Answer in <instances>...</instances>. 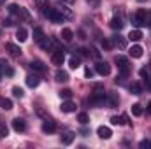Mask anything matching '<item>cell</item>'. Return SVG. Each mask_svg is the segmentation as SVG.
I'll return each mask as SVG.
<instances>
[{
    "label": "cell",
    "mask_w": 151,
    "mask_h": 149,
    "mask_svg": "<svg viewBox=\"0 0 151 149\" xmlns=\"http://www.w3.org/2000/svg\"><path fill=\"white\" fill-rule=\"evenodd\" d=\"M44 16L47 19H51L53 23H63V19H65V16L60 12V9H51V7H47L44 11Z\"/></svg>",
    "instance_id": "cell-3"
},
{
    "label": "cell",
    "mask_w": 151,
    "mask_h": 149,
    "mask_svg": "<svg viewBox=\"0 0 151 149\" xmlns=\"http://www.w3.org/2000/svg\"><path fill=\"white\" fill-rule=\"evenodd\" d=\"M0 65H2V74L9 75V77H11V75L14 74V70H12V69H11V67H9V65H7L5 62H0Z\"/></svg>",
    "instance_id": "cell-27"
},
{
    "label": "cell",
    "mask_w": 151,
    "mask_h": 149,
    "mask_svg": "<svg viewBox=\"0 0 151 149\" xmlns=\"http://www.w3.org/2000/svg\"><path fill=\"white\" fill-rule=\"evenodd\" d=\"M16 39H18L19 42H25V40L28 39V32H27V28H23V27L18 28V30H16Z\"/></svg>",
    "instance_id": "cell-19"
},
{
    "label": "cell",
    "mask_w": 151,
    "mask_h": 149,
    "mask_svg": "<svg viewBox=\"0 0 151 149\" xmlns=\"http://www.w3.org/2000/svg\"><path fill=\"white\" fill-rule=\"evenodd\" d=\"M0 137H7V128L0 123Z\"/></svg>",
    "instance_id": "cell-40"
},
{
    "label": "cell",
    "mask_w": 151,
    "mask_h": 149,
    "mask_svg": "<svg viewBox=\"0 0 151 149\" xmlns=\"http://www.w3.org/2000/svg\"><path fill=\"white\" fill-rule=\"evenodd\" d=\"M39 82H40L39 75H35V74L27 75V86H30V88H37V86H39Z\"/></svg>",
    "instance_id": "cell-15"
},
{
    "label": "cell",
    "mask_w": 151,
    "mask_h": 149,
    "mask_svg": "<svg viewBox=\"0 0 151 149\" xmlns=\"http://www.w3.org/2000/svg\"><path fill=\"white\" fill-rule=\"evenodd\" d=\"M148 112H151V102L148 104Z\"/></svg>",
    "instance_id": "cell-47"
},
{
    "label": "cell",
    "mask_w": 151,
    "mask_h": 149,
    "mask_svg": "<svg viewBox=\"0 0 151 149\" xmlns=\"http://www.w3.org/2000/svg\"><path fill=\"white\" fill-rule=\"evenodd\" d=\"M0 77H2V65H0Z\"/></svg>",
    "instance_id": "cell-48"
},
{
    "label": "cell",
    "mask_w": 151,
    "mask_h": 149,
    "mask_svg": "<svg viewBox=\"0 0 151 149\" xmlns=\"http://www.w3.org/2000/svg\"><path fill=\"white\" fill-rule=\"evenodd\" d=\"M55 79H56L58 82H67V81H69V74H67L65 70H56Z\"/></svg>",
    "instance_id": "cell-24"
},
{
    "label": "cell",
    "mask_w": 151,
    "mask_h": 149,
    "mask_svg": "<svg viewBox=\"0 0 151 149\" xmlns=\"http://www.w3.org/2000/svg\"><path fill=\"white\" fill-rule=\"evenodd\" d=\"M62 112H76V104L70 100V98H67L65 102H62Z\"/></svg>",
    "instance_id": "cell-13"
},
{
    "label": "cell",
    "mask_w": 151,
    "mask_h": 149,
    "mask_svg": "<svg viewBox=\"0 0 151 149\" xmlns=\"http://www.w3.org/2000/svg\"><path fill=\"white\" fill-rule=\"evenodd\" d=\"M97 135L100 137V139H111V135H113V132H111V128L109 126H99L97 128Z\"/></svg>",
    "instance_id": "cell-9"
},
{
    "label": "cell",
    "mask_w": 151,
    "mask_h": 149,
    "mask_svg": "<svg viewBox=\"0 0 151 149\" xmlns=\"http://www.w3.org/2000/svg\"><path fill=\"white\" fill-rule=\"evenodd\" d=\"M12 95H14L16 98H23V90H21L19 86H14V88H12Z\"/></svg>",
    "instance_id": "cell-33"
},
{
    "label": "cell",
    "mask_w": 151,
    "mask_h": 149,
    "mask_svg": "<svg viewBox=\"0 0 151 149\" xmlns=\"http://www.w3.org/2000/svg\"><path fill=\"white\" fill-rule=\"evenodd\" d=\"M74 133L72 132H65L63 135H62V144H65V146H69V144H72V140H74Z\"/></svg>",
    "instance_id": "cell-21"
},
{
    "label": "cell",
    "mask_w": 151,
    "mask_h": 149,
    "mask_svg": "<svg viewBox=\"0 0 151 149\" xmlns=\"http://www.w3.org/2000/svg\"><path fill=\"white\" fill-rule=\"evenodd\" d=\"M44 37V32H42V28H34V39H35V42H39L40 39Z\"/></svg>",
    "instance_id": "cell-32"
},
{
    "label": "cell",
    "mask_w": 151,
    "mask_h": 149,
    "mask_svg": "<svg viewBox=\"0 0 151 149\" xmlns=\"http://www.w3.org/2000/svg\"><path fill=\"white\" fill-rule=\"evenodd\" d=\"M42 132H44V133H55V132H56V123L46 119V121L42 123Z\"/></svg>",
    "instance_id": "cell-10"
},
{
    "label": "cell",
    "mask_w": 151,
    "mask_h": 149,
    "mask_svg": "<svg viewBox=\"0 0 151 149\" xmlns=\"http://www.w3.org/2000/svg\"><path fill=\"white\" fill-rule=\"evenodd\" d=\"M77 119H79V123H81V125H86V123L90 121V117H88V114H84V112H81V114L77 116Z\"/></svg>",
    "instance_id": "cell-36"
},
{
    "label": "cell",
    "mask_w": 151,
    "mask_h": 149,
    "mask_svg": "<svg viewBox=\"0 0 151 149\" xmlns=\"http://www.w3.org/2000/svg\"><path fill=\"white\" fill-rule=\"evenodd\" d=\"M150 67H151V65H150Z\"/></svg>",
    "instance_id": "cell-50"
},
{
    "label": "cell",
    "mask_w": 151,
    "mask_h": 149,
    "mask_svg": "<svg viewBox=\"0 0 151 149\" xmlns=\"http://www.w3.org/2000/svg\"><path fill=\"white\" fill-rule=\"evenodd\" d=\"M30 67H32L34 70H37V72H46V69H47V67H46L42 62H39V60H34V62L30 63Z\"/></svg>",
    "instance_id": "cell-22"
},
{
    "label": "cell",
    "mask_w": 151,
    "mask_h": 149,
    "mask_svg": "<svg viewBox=\"0 0 151 149\" xmlns=\"http://www.w3.org/2000/svg\"><path fill=\"white\" fill-rule=\"evenodd\" d=\"M76 0H62V4H69V5H70V4H74Z\"/></svg>",
    "instance_id": "cell-46"
},
{
    "label": "cell",
    "mask_w": 151,
    "mask_h": 149,
    "mask_svg": "<svg viewBox=\"0 0 151 149\" xmlns=\"http://www.w3.org/2000/svg\"><path fill=\"white\" fill-rule=\"evenodd\" d=\"M128 39H130L132 42H139V40L142 39V32H141V30H137V28H135V30H130Z\"/></svg>",
    "instance_id": "cell-20"
},
{
    "label": "cell",
    "mask_w": 151,
    "mask_h": 149,
    "mask_svg": "<svg viewBox=\"0 0 151 149\" xmlns=\"http://www.w3.org/2000/svg\"><path fill=\"white\" fill-rule=\"evenodd\" d=\"M128 90H130L132 95H141V93H142V86H141V82H137V81H134V82L128 86Z\"/></svg>",
    "instance_id": "cell-18"
},
{
    "label": "cell",
    "mask_w": 151,
    "mask_h": 149,
    "mask_svg": "<svg viewBox=\"0 0 151 149\" xmlns=\"http://www.w3.org/2000/svg\"><path fill=\"white\" fill-rule=\"evenodd\" d=\"M51 62H53L55 65H62V63L65 62V51H63V49H56V51L53 53V56H51Z\"/></svg>",
    "instance_id": "cell-7"
},
{
    "label": "cell",
    "mask_w": 151,
    "mask_h": 149,
    "mask_svg": "<svg viewBox=\"0 0 151 149\" xmlns=\"http://www.w3.org/2000/svg\"><path fill=\"white\" fill-rule=\"evenodd\" d=\"M5 49L12 54V56H19L21 54V49L16 46V44H12V42H9V44H5Z\"/></svg>",
    "instance_id": "cell-17"
},
{
    "label": "cell",
    "mask_w": 151,
    "mask_h": 149,
    "mask_svg": "<svg viewBox=\"0 0 151 149\" xmlns=\"http://www.w3.org/2000/svg\"><path fill=\"white\" fill-rule=\"evenodd\" d=\"M118 102H119V98H118V95H109V105H111V107H116V105H118Z\"/></svg>",
    "instance_id": "cell-35"
},
{
    "label": "cell",
    "mask_w": 151,
    "mask_h": 149,
    "mask_svg": "<svg viewBox=\"0 0 151 149\" xmlns=\"http://www.w3.org/2000/svg\"><path fill=\"white\" fill-rule=\"evenodd\" d=\"M128 53H130L132 58H141V56H142V47H141L139 44H134V46L128 49Z\"/></svg>",
    "instance_id": "cell-14"
},
{
    "label": "cell",
    "mask_w": 151,
    "mask_h": 149,
    "mask_svg": "<svg viewBox=\"0 0 151 149\" xmlns=\"http://www.w3.org/2000/svg\"><path fill=\"white\" fill-rule=\"evenodd\" d=\"M0 107H2L4 111H11V109H12V102H11L9 98H5V97H0Z\"/></svg>",
    "instance_id": "cell-25"
},
{
    "label": "cell",
    "mask_w": 151,
    "mask_h": 149,
    "mask_svg": "<svg viewBox=\"0 0 151 149\" xmlns=\"http://www.w3.org/2000/svg\"><path fill=\"white\" fill-rule=\"evenodd\" d=\"M60 97L67 100V98H70V97H72V91H70V90H62V91H60Z\"/></svg>",
    "instance_id": "cell-38"
},
{
    "label": "cell",
    "mask_w": 151,
    "mask_h": 149,
    "mask_svg": "<svg viewBox=\"0 0 151 149\" xmlns=\"http://www.w3.org/2000/svg\"><path fill=\"white\" fill-rule=\"evenodd\" d=\"M69 67H70L72 70L79 69V67H81V58H79V56H70V58H69Z\"/></svg>",
    "instance_id": "cell-23"
},
{
    "label": "cell",
    "mask_w": 151,
    "mask_h": 149,
    "mask_svg": "<svg viewBox=\"0 0 151 149\" xmlns=\"http://www.w3.org/2000/svg\"><path fill=\"white\" fill-rule=\"evenodd\" d=\"M37 44L42 47V49H44V51H51V49H53V40H51L49 37H46V35L40 39Z\"/></svg>",
    "instance_id": "cell-11"
},
{
    "label": "cell",
    "mask_w": 151,
    "mask_h": 149,
    "mask_svg": "<svg viewBox=\"0 0 151 149\" xmlns=\"http://www.w3.org/2000/svg\"><path fill=\"white\" fill-rule=\"evenodd\" d=\"M19 9H21V7H19V5H16V4H9V7H7L9 14H16V16L19 14Z\"/></svg>",
    "instance_id": "cell-29"
},
{
    "label": "cell",
    "mask_w": 151,
    "mask_h": 149,
    "mask_svg": "<svg viewBox=\"0 0 151 149\" xmlns=\"http://www.w3.org/2000/svg\"><path fill=\"white\" fill-rule=\"evenodd\" d=\"M86 2L90 4V7H95V9L100 5V0H86Z\"/></svg>",
    "instance_id": "cell-39"
},
{
    "label": "cell",
    "mask_w": 151,
    "mask_h": 149,
    "mask_svg": "<svg viewBox=\"0 0 151 149\" xmlns=\"http://www.w3.org/2000/svg\"><path fill=\"white\" fill-rule=\"evenodd\" d=\"M116 65H118L121 75H125V77L128 75V72H130V63H128V60L125 56H116Z\"/></svg>",
    "instance_id": "cell-5"
},
{
    "label": "cell",
    "mask_w": 151,
    "mask_h": 149,
    "mask_svg": "<svg viewBox=\"0 0 151 149\" xmlns=\"http://www.w3.org/2000/svg\"><path fill=\"white\" fill-rule=\"evenodd\" d=\"M132 114H134V116H141V114H142V107H141L139 104H134V105H132Z\"/></svg>",
    "instance_id": "cell-34"
},
{
    "label": "cell",
    "mask_w": 151,
    "mask_h": 149,
    "mask_svg": "<svg viewBox=\"0 0 151 149\" xmlns=\"http://www.w3.org/2000/svg\"><path fill=\"white\" fill-rule=\"evenodd\" d=\"M18 16H19L21 19H25V21H30V14H28V11H27L25 7L19 9V14H18Z\"/></svg>",
    "instance_id": "cell-31"
},
{
    "label": "cell",
    "mask_w": 151,
    "mask_h": 149,
    "mask_svg": "<svg viewBox=\"0 0 151 149\" xmlns=\"http://www.w3.org/2000/svg\"><path fill=\"white\" fill-rule=\"evenodd\" d=\"M12 128H14V132H25V130H27V123H25V119H21V117L12 119Z\"/></svg>",
    "instance_id": "cell-8"
},
{
    "label": "cell",
    "mask_w": 151,
    "mask_h": 149,
    "mask_svg": "<svg viewBox=\"0 0 151 149\" xmlns=\"http://www.w3.org/2000/svg\"><path fill=\"white\" fill-rule=\"evenodd\" d=\"M113 44L116 47H119V49H127V39L121 37L119 34L118 35H113Z\"/></svg>",
    "instance_id": "cell-12"
},
{
    "label": "cell",
    "mask_w": 151,
    "mask_h": 149,
    "mask_svg": "<svg viewBox=\"0 0 151 149\" xmlns=\"http://www.w3.org/2000/svg\"><path fill=\"white\" fill-rule=\"evenodd\" d=\"M35 7H37V9H40V11L44 12V11L49 7V2H47V0H35Z\"/></svg>",
    "instance_id": "cell-28"
},
{
    "label": "cell",
    "mask_w": 151,
    "mask_h": 149,
    "mask_svg": "<svg viewBox=\"0 0 151 149\" xmlns=\"http://www.w3.org/2000/svg\"><path fill=\"white\" fill-rule=\"evenodd\" d=\"M106 100H107V93H104V90H100V86H97L95 88V93L88 98L90 105H102Z\"/></svg>",
    "instance_id": "cell-1"
},
{
    "label": "cell",
    "mask_w": 151,
    "mask_h": 149,
    "mask_svg": "<svg viewBox=\"0 0 151 149\" xmlns=\"http://www.w3.org/2000/svg\"><path fill=\"white\" fill-rule=\"evenodd\" d=\"M146 25H150L151 27V11L148 12V16H146Z\"/></svg>",
    "instance_id": "cell-44"
},
{
    "label": "cell",
    "mask_w": 151,
    "mask_h": 149,
    "mask_svg": "<svg viewBox=\"0 0 151 149\" xmlns=\"http://www.w3.org/2000/svg\"><path fill=\"white\" fill-rule=\"evenodd\" d=\"M72 37H74V34H72L70 28H63V30H62V39H63L65 42H70Z\"/></svg>",
    "instance_id": "cell-26"
},
{
    "label": "cell",
    "mask_w": 151,
    "mask_h": 149,
    "mask_svg": "<svg viewBox=\"0 0 151 149\" xmlns=\"http://www.w3.org/2000/svg\"><path fill=\"white\" fill-rule=\"evenodd\" d=\"M84 75L91 79V77H93V70H91V69H84Z\"/></svg>",
    "instance_id": "cell-42"
},
{
    "label": "cell",
    "mask_w": 151,
    "mask_h": 149,
    "mask_svg": "<svg viewBox=\"0 0 151 149\" xmlns=\"http://www.w3.org/2000/svg\"><path fill=\"white\" fill-rule=\"evenodd\" d=\"M139 148L141 149H151V140H148V139L141 140V142H139Z\"/></svg>",
    "instance_id": "cell-37"
},
{
    "label": "cell",
    "mask_w": 151,
    "mask_h": 149,
    "mask_svg": "<svg viewBox=\"0 0 151 149\" xmlns=\"http://www.w3.org/2000/svg\"><path fill=\"white\" fill-rule=\"evenodd\" d=\"M79 54H81V56H88L90 51H86V49H79Z\"/></svg>",
    "instance_id": "cell-43"
},
{
    "label": "cell",
    "mask_w": 151,
    "mask_h": 149,
    "mask_svg": "<svg viewBox=\"0 0 151 149\" xmlns=\"http://www.w3.org/2000/svg\"><path fill=\"white\" fill-rule=\"evenodd\" d=\"M109 25H111V28H113V30H118V32L123 28V25H125V23H123V11H121V9H116L114 18L111 19V23H109Z\"/></svg>",
    "instance_id": "cell-4"
},
{
    "label": "cell",
    "mask_w": 151,
    "mask_h": 149,
    "mask_svg": "<svg viewBox=\"0 0 151 149\" xmlns=\"http://www.w3.org/2000/svg\"><path fill=\"white\" fill-rule=\"evenodd\" d=\"M146 16H148V12H146L144 9H137V11L132 14V25L137 27V28L144 27V25H146Z\"/></svg>",
    "instance_id": "cell-2"
},
{
    "label": "cell",
    "mask_w": 151,
    "mask_h": 149,
    "mask_svg": "<svg viewBox=\"0 0 151 149\" xmlns=\"http://www.w3.org/2000/svg\"><path fill=\"white\" fill-rule=\"evenodd\" d=\"M95 72L100 75H109L111 74V65L107 63V62H102V60H99L97 62V65H95Z\"/></svg>",
    "instance_id": "cell-6"
},
{
    "label": "cell",
    "mask_w": 151,
    "mask_h": 149,
    "mask_svg": "<svg viewBox=\"0 0 151 149\" xmlns=\"http://www.w3.org/2000/svg\"><path fill=\"white\" fill-rule=\"evenodd\" d=\"M111 123L113 125H118V126H123V125H127L128 123V117L123 114V116H113L111 117Z\"/></svg>",
    "instance_id": "cell-16"
},
{
    "label": "cell",
    "mask_w": 151,
    "mask_h": 149,
    "mask_svg": "<svg viewBox=\"0 0 151 149\" xmlns=\"http://www.w3.org/2000/svg\"><path fill=\"white\" fill-rule=\"evenodd\" d=\"M111 46H113V44H111L109 40H102V47H104V49H111Z\"/></svg>",
    "instance_id": "cell-41"
},
{
    "label": "cell",
    "mask_w": 151,
    "mask_h": 149,
    "mask_svg": "<svg viewBox=\"0 0 151 149\" xmlns=\"http://www.w3.org/2000/svg\"><path fill=\"white\" fill-rule=\"evenodd\" d=\"M11 25H12L11 19H4V27H11Z\"/></svg>",
    "instance_id": "cell-45"
},
{
    "label": "cell",
    "mask_w": 151,
    "mask_h": 149,
    "mask_svg": "<svg viewBox=\"0 0 151 149\" xmlns=\"http://www.w3.org/2000/svg\"><path fill=\"white\" fill-rule=\"evenodd\" d=\"M90 54H91V58H93V60H97V62L100 60V51H99L95 46H91V47H90Z\"/></svg>",
    "instance_id": "cell-30"
},
{
    "label": "cell",
    "mask_w": 151,
    "mask_h": 149,
    "mask_svg": "<svg viewBox=\"0 0 151 149\" xmlns=\"http://www.w3.org/2000/svg\"><path fill=\"white\" fill-rule=\"evenodd\" d=\"M4 2H5V0H0V5H2V4H4Z\"/></svg>",
    "instance_id": "cell-49"
}]
</instances>
